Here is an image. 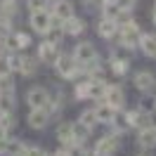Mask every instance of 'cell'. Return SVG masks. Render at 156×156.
<instances>
[{
  "label": "cell",
  "instance_id": "d6a6232c",
  "mask_svg": "<svg viewBox=\"0 0 156 156\" xmlns=\"http://www.w3.org/2000/svg\"><path fill=\"white\" fill-rule=\"evenodd\" d=\"M133 5H135V0H118V7H121V10H133Z\"/></svg>",
  "mask_w": 156,
  "mask_h": 156
},
{
  "label": "cell",
  "instance_id": "f546056e",
  "mask_svg": "<svg viewBox=\"0 0 156 156\" xmlns=\"http://www.w3.org/2000/svg\"><path fill=\"white\" fill-rule=\"evenodd\" d=\"M0 126L5 128V130L12 128V126H14V116H12V114H0Z\"/></svg>",
  "mask_w": 156,
  "mask_h": 156
},
{
  "label": "cell",
  "instance_id": "d6986e66",
  "mask_svg": "<svg viewBox=\"0 0 156 156\" xmlns=\"http://www.w3.org/2000/svg\"><path fill=\"white\" fill-rule=\"evenodd\" d=\"M97 31H99V36H102V38H111V36L118 31V21H114V19H102V21H99V26H97Z\"/></svg>",
  "mask_w": 156,
  "mask_h": 156
},
{
  "label": "cell",
  "instance_id": "ac0fdd59",
  "mask_svg": "<svg viewBox=\"0 0 156 156\" xmlns=\"http://www.w3.org/2000/svg\"><path fill=\"white\" fill-rule=\"evenodd\" d=\"M135 85H137V90H151L154 88V76L149 73V71H140L135 76Z\"/></svg>",
  "mask_w": 156,
  "mask_h": 156
},
{
  "label": "cell",
  "instance_id": "44dd1931",
  "mask_svg": "<svg viewBox=\"0 0 156 156\" xmlns=\"http://www.w3.org/2000/svg\"><path fill=\"white\" fill-rule=\"evenodd\" d=\"M19 71L24 73V76H33V73H36V59L21 57L19 59Z\"/></svg>",
  "mask_w": 156,
  "mask_h": 156
},
{
  "label": "cell",
  "instance_id": "9c48e42d",
  "mask_svg": "<svg viewBox=\"0 0 156 156\" xmlns=\"http://www.w3.org/2000/svg\"><path fill=\"white\" fill-rule=\"evenodd\" d=\"M21 149H24V144L17 140H7V137L0 140V156H19Z\"/></svg>",
  "mask_w": 156,
  "mask_h": 156
},
{
  "label": "cell",
  "instance_id": "d590c367",
  "mask_svg": "<svg viewBox=\"0 0 156 156\" xmlns=\"http://www.w3.org/2000/svg\"><path fill=\"white\" fill-rule=\"evenodd\" d=\"M154 21H156V7H154Z\"/></svg>",
  "mask_w": 156,
  "mask_h": 156
},
{
  "label": "cell",
  "instance_id": "5bb4252c",
  "mask_svg": "<svg viewBox=\"0 0 156 156\" xmlns=\"http://www.w3.org/2000/svg\"><path fill=\"white\" fill-rule=\"evenodd\" d=\"M95 111V118H97V123H111V118H114V114H116V109L109 107L107 102L104 104H99L97 109H92Z\"/></svg>",
  "mask_w": 156,
  "mask_h": 156
},
{
  "label": "cell",
  "instance_id": "7c38bea8",
  "mask_svg": "<svg viewBox=\"0 0 156 156\" xmlns=\"http://www.w3.org/2000/svg\"><path fill=\"white\" fill-rule=\"evenodd\" d=\"M52 17L59 21L69 19V17H73V5L69 2V0H57V5H55V12H52Z\"/></svg>",
  "mask_w": 156,
  "mask_h": 156
},
{
  "label": "cell",
  "instance_id": "7a4b0ae2",
  "mask_svg": "<svg viewBox=\"0 0 156 156\" xmlns=\"http://www.w3.org/2000/svg\"><path fill=\"white\" fill-rule=\"evenodd\" d=\"M31 26L36 33H48V29L52 26V14L48 10H36L31 12Z\"/></svg>",
  "mask_w": 156,
  "mask_h": 156
},
{
  "label": "cell",
  "instance_id": "836d02e7",
  "mask_svg": "<svg viewBox=\"0 0 156 156\" xmlns=\"http://www.w3.org/2000/svg\"><path fill=\"white\" fill-rule=\"evenodd\" d=\"M5 133H7V130H5V128L0 126V140H2V137H5Z\"/></svg>",
  "mask_w": 156,
  "mask_h": 156
},
{
  "label": "cell",
  "instance_id": "4dcf8cb0",
  "mask_svg": "<svg viewBox=\"0 0 156 156\" xmlns=\"http://www.w3.org/2000/svg\"><path fill=\"white\" fill-rule=\"evenodd\" d=\"M40 154H43V151H40L38 147H24L19 156H40Z\"/></svg>",
  "mask_w": 156,
  "mask_h": 156
},
{
  "label": "cell",
  "instance_id": "8992f818",
  "mask_svg": "<svg viewBox=\"0 0 156 156\" xmlns=\"http://www.w3.org/2000/svg\"><path fill=\"white\" fill-rule=\"evenodd\" d=\"M104 102H107L109 107H114L118 111V109L123 107V102H126V95H123V90L118 88V85H107V90H104Z\"/></svg>",
  "mask_w": 156,
  "mask_h": 156
},
{
  "label": "cell",
  "instance_id": "3957f363",
  "mask_svg": "<svg viewBox=\"0 0 156 156\" xmlns=\"http://www.w3.org/2000/svg\"><path fill=\"white\" fill-rule=\"evenodd\" d=\"M50 121V109L48 107H38V109H31L29 111V126L33 130H43Z\"/></svg>",
  "mask_w": 156,
  "mask_h": 156
},
{
  "label": "cell",
  "instance_id": "ba28073f",
  "mask_svg": "<svg viewBox=\"0 0 156 156\" xmlns=\"http://www.w3.org/2000/svg\"><path fill=\"white\" fill-rule=\"evenodd\" d=\"M116 149H118L116 135H104V137L97 142V147H95V154H97V156H111Z\"/></svg>",
  "mask_w": 156,
  "mask_h": 156
},
{
  "label": "cell",
  "instance_id": "cb8c5ba5",
  "mask_svg": "<svg viewBox=\"0 0 156 156\" xmlns=\"http://www.w3.org/2000/svg\"><path fill=\"white\" fill-rule=\"evenodd\" d=\"M57 137L64 142V144H71L73 142V135H71V126L69 123H64V126H59V130H57Z\"/></svg>",
  "mask_w": 156,
  "mask_h": 156
},
{
  "label": "cell",
  "instance_id": "277c9868",
  "mask_svg": "<svg viewBox=\"0 0 156 156\" xmlns=\"http://www.w3.org/2000/svg\"><path fill=\"white\" fill-rule=\"evenodd\" d=\"M26 102H29V107L31 109H38V107H48L50 109V95H48V90L45 88H31L29 90V95H26Z\"/></svg>",
  "mask_w": 156,
  "mask_h": 156
},
{
  "label": "cell",
  "instance_id": "d4e9b609",
  "mask_svg": "<svg viewBox=\"0 0 156 156\" xmlns=\"http://www.w3.org/2000/svg\"><path fill=\"white\" fill-rule=\"evenodd\" d=\"M66 156H88V151L83 149V147L78 144V142H71V144H66Z\"/></svg>",
  "mask_w": 156,
  "mask_h": 156
},
{
  "label": "cell",
  "instance_id": "4fadbf2b",
  "mask_svg": "<svg viewBox=\"0 0 156 156\" xmlns=\"http://www.w3.org/2000/svg\"><path fill=\"white\" fill-rule=\"evenodd\" d=\"M64 33H69V36H78V33H83V29H85V24H83V19H78V17H69V19H64Z\"/></svg>",
  "mask_w": 156,
  "mask_h": 156
},
{
  "label": "cell",
  "instance_id": "484cf974",
  "mask_svg": "<svg viewBox=\"0 0 156 156\" xmlns=\"http://www.w3.org/2000/svg\"><path fill=\"white\" fill-rule=\"evenodd\" d=\"M118 17H121V7H118V5H107V7H104V19L118 21Z\"/></svg>",
  "mask_w": 156,
  "mask_h": 156
},
{
  "label": "cell",
  "instance_id": "e575fe53",
  "mask_svg": "<svg viewBox=\"0 0 156 156\" xmlns=\"http://www.w3.org/2000/svg\"><path fill=\"white\" fill-rule=\"evenodd\" d=\"M92 2H95V5H104L107 0H92Z\"/></svg>",
  "mask_w": 156,
  "mask_h": 156
},
{
  "label": "cell",
  "instance_id": "ffe728a7",
  "mask_svg": "<svg viewBox=\"0 0 156 156\" xmlns=\"http://www.w3.org/2000/svg\"><path fill=\"white\" fill-rule=\"evenodd\" d=\"M71 135H73V142H83L90 135V128L83 126L80 121H76V123H71Z\"/></svg>",
  "mask_w": 156,
  "mask_h": 156
},
{
  "label": "cell",
  "instance_id": "5b68a950",
  "mask_svg": "<svg viewBox=\"0 0 156 156\" xmlns=\"http://www.w3.org/2000/svg\"><path fill=\"white\" fill-rule=\"evenodd\" d=\"M95 57H97V50H95L92 43H78L76 50H73V62L76 64H85V62H90Z\"/></svg>",
  "mask_w": 156,
  "mask_h": 156
},
{
  "label": "cell",
  "instance_id": "74e56055",
  "mask_svg": "<svg viewBox=\"0 0 156 156\" xmlns=\"http://www.w3.org/2000/svg\"><path fill=\"white\" fill-rule=\"evenodd\" d=\"M142 156H149V154H142Z\"/></svg>",
  "mask_w": 156,
  "mask_h": 156
},
{
  "label": "cell",
  "instance_id": "6da1fadb",
  "mask_svg": "<svg viewBox=\"0 0 156 156\" xmlns=\"http://www.w3.org/2000/svg\"><path fill=\"white\" fill-rule=\"evenodd\" d=\"M118 29H121V45H126V48H137L142 33H140L135 21H128L126 26H118Z\"/></svg>",
  "mask_w": 156,
  "mask_h": 156
},
{
  "label": "cell",
  "instance_id": "83f0119b",
  "mask_svg": "<svg viewBox=\"0 0 156 156\" xmlns=\"http://www.w3.org/2000/svg\"><path fill=\"white\" fill-rule=\"evenodd\" d=\"M78 121H80L83 126H88V128H92V126H95V123H97V118H95V111H83Z\"/></svg>",
  "mask_w": 156,
  "mask_h": 156
},
{
  "label": "cell",
  "instance_id": "8fae6325",
  "mask_svg": "<svg viewBox=\"0 0 156 156\" xmlns=\"http://www.w3.org/2000/svg\"><path fill=\"white\" fill-rule=\"evenodd\" d=\"M137 45H140V50H142L144 55H149V57H156V36H154V33H142Z\"/></svg>",
  "mask_w": 156,
  "mask_h": 156
},
{
  "label": "cell",
  "instance_id": "603a6c76",
  "mask_svg": "<svg viewBox=\"0 0 156 156\" xmlns=\"http://www.w3.org/2000/svg\"><path fill=\"white\" fill-rule=\"evenodd\" d=\"M140 144H142V147H156V133H154V128L142 130V135H140Z\"/></svg>",
  "mask_w": 156,
  "mask_h": 156
},
{
  "label": "cell",
  "instance_id": "52a82bcc",
  "mask_svg": "<svg viewBox=\"0 0 156 156\" xmlns=\"http://www.w3.org/2000/svg\"><path fill=\"white\" fill-rule=\"evenodd\" d=\"M55 64H57L59 76H64V78L76 76V62H73V57H69V55H57Z\"/></svg>",
  "mask_w": 156,
  "mask_h": 156
},
{
  "label": "cell",
  "instance_id": "30bf717a",
  "mask_svg": "<svg viewBox=\"0 0 156 156\" xmlns=\"http://www.w3.org/2000/svg\"><path fill=\"white\" fill-rule=\"evenodd\" d=\"M104 90H107V83H104V80H99V78H95V80H90L88 88H85V97H90V99H102V97H104Z\"/></svg>",
  "mask_w": 156,
  "mask_h": 156
},
{
  "label": "cell",
  "instance_id": "2e32d148",
  "mask_svg": "<svg viewBox=\"0 0 156 156\" xmlns=\"http://www.w3.org/2000/svg\"><path fill=\"white\" fill-rule=\"evenodd\" d=\"M111 69H114V73H118V76H123V73H128V69H130V59L123 57V55H114L111 57Z\"/></svg>",
  "mask_w": 156,
  "mask_h": 156
},
{
  "label": "cell",
  "instance_id": "8d00e7d4",
  "mask_svg": "<svg viewBox=\"0 0 156 156\" xmlns=\"http://www.w3.org/2000/svg\"><path fill=\"white\" fill-rule=\"evenodd\" d=\"M40 156H50V154H40Z\"/></svg>",
  "mask_w": 156,
  "mask_h": 156
},
{
  "label": "cell",
  "instance_id": "f1b7e54d",
  "mask_svg": "<svg viewBox=\"0 0 156 156\" xmlns=\"http://www.w3.org/2000/svg\"><path fill=\"white\" fill-rule=\"evenodd\" d=\"M111 123L118 128V130H123V128H128L130 123H128V116L126 114H114V118H111Z\"/></svg>",
  "mask_w": 156,
  "mask_h": 156
},
{
  "label": "cell",
  "instance_id": "1f68e13d",
  "mask_svg": "<svg viewBox=\"0 0 156 156\" xmlns=\"http://www.w3.org/2000/svg\"><path fill=\"white\" fill-rule=\"evenodd\" d=\"M29 7L33 12L36 10H45V0H29Z\"/></svg>",
  "mask_w": 156,
  "mask_h": 156
},
{
  "label": "cell",
  "instance_id": "4316f807",
  "mask_svg": "<svg viewBox=\"0 0 156 156\" xmlns=\"http://www.w3.org/2000/svg\"><path fill=\"white\" fill-rule=\"evenodd\" d=\"M0 12H5L7 17H12V14L17 12V2H14V0H2V2H0Z\"/></svg>",
  "mask_w": 156,
  "mask_h": 156
},
{
  "label": "cell",
  "instance_id": "e0dca14e",
  "mask_svg": "<svg viewBox=\"0 0 156 156\" xmlns=\"http://www.w3.org/2000/svg\"><path fill=\"white\" fill-rule=\"evenodd\" d=\"M40 59H43V62H55V59H57V45H52V43H50V40H45V43H40Z\"/></svg>",
  "mask_w": 156,
  "mask_h": 156
},
{
  "label": "cell",
  "instance_id": "7402d4cb",
  "mask_svg": "<svg viewBox=\"0 0 156 156\" xmlns=\"http://www.w3.org/2000/svg\"><path fill=\"white\" fill-rule=\"evenodd\" d=\"M62 38H64V29H62V26H50L48 29V40L52 45H59Z\"/></svg>",
  "mask_w": 156,
  "mask_h": 156
},
{
  "label": "cell",
  "instance_id": "9a60e30c",
  "mask_svg": "<svg viewBox=\"0 0 156 156\" xmlns=\"http://www.w3.org/2000/svg\"><path fill=\"white\" fill-rule=\"evenodd\" d=\"M14 109V90H0V114H12Z\"/></svg>",
  "mask_w": 156,
  "mask_h": 156
}]
</instances>
